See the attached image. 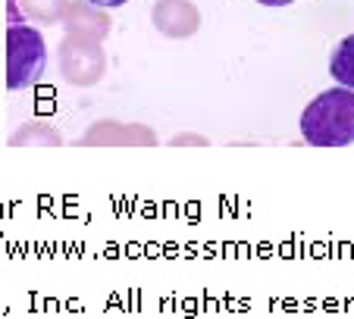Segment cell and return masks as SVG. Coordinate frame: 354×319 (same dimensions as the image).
<instances>
[{"label":"cell","mask_w":354,"mask_h":319,"mask_svg":"<svg viewBox=\"0 0 354 319\" xmlns=\"http://www.w3.org/2000/svg\"><path fill=\"white\" fill-rule=\"evenodd\" d=\"M110 26H113L110 16L100 7L88 3V0H75V3L66 7V13H63V28H66V35H88V38L104 41L110 35Z\"/></svg>","instance_id":"8992f818"},{"label":"cell","mask_w":354,"mask_h":319,"mask_svg":"<svg viewBox=\"0 0 354 319\" xmlns=\"http://www.w3.org/2000/svg\"><path fill=\"white\" fill-rule=\"evenodd\" d=\"M88 3H94V7H100V10H113V7L129 3V0H88Z\"/></svg>","instance_id":"7c38bea8"},{"label":"cell","mask_w":354,"mask_h":319,"mask_svg":"<svg viewBox=\"0 0 354 319\" xmlns=\"http://www.w3.org/2000/svg\"><path fill=\"white\" fill-rule=\"evenodd\" d=\"M173 147H207L210 141L204 138V135H173V141H169Z\"/></svg>","instance_id":"30bf717a"},{"label":"cell","mask_w":354,"mask_h":319,"mask_svg":"<svg viewBox=\"0 0 354 319\" xmlns=\"http://www.w3.org/2000/svg\"><path fill=\"white\" fill-rule=\"evenodd\" d=\"M79 144L82 147H154L157 135L147 126H138V122L100 119L82 135Z\"/></svg>","instance_id":"277c9868"},{"label":"cell","mask_w":354,"mask_h":319,"mask_svg":"<svg viewBox=\"0 0 354 319\" xmlns=\"http://www.w3.org/2000/svg\"><path fill=\"white\" fill-rule=\"evenodd\" d=\"M107 57H104V41L88 38V35H66L60 41V72L69 85L91 88L104 79Z\"/></svg>","instance_id":"3957f363"},{"label":"cell","mask_w":354,"mask_h":319,"mask_svg":"<svg viewBox=\"0 0 354 319\" xmlns=\"http://www.w3.org/2000/svg\"><path fill=\"white\" fill-rule=\"evenodd\" d=\"M69 0H19V10L26 19L44 22V26H54V22H63V13H66Z\"/></svg>","instance_id":"9c48e42d"},{"label":"cell","mask_w":354,"mask_h":319,"mask_svg":"<svg viewBox=\"0 0 354 319\" xmlns=\"http://www.w3.org/2000/svg\"><path fill=\"white\" fill-rule=\"evenodd\" d=\"M301 135L310 147H348L354 144V91L329 88L317 94L301 113Z\"/></svg>","instance_id":"6da1fadb"},{"label":"cell","mask_w":354,"mask_h":319,"mask_svg":"<svg viewBox=\"0 0 354 319\" xmlns=\"http://www.w3.org/2000/svg\"><path fill=\"white\" fill-rule=\"evenodd\" d=\"M47 69V44L44 35L32 26L7 28V85L10 91L35 85Z\"/></svg>","instance_id":"7a4b0ae2"},{"label":"cell","mask_w":354,"mask_h":319,"mask_svg":"<svg viewBox=\"0 0 354 319\" xmlns=\"http://www.w3.org/2000/svg\"><path fill=\"white\" fill-rule=\"evenodd\" d=\"M7 19H10V26H22L26 22V16L19 10V0H7Z\"/></svg>","instance_id":"8fae6325"},{"label":"cell","mask_w":354,"mask_h":319,"mask_svg":"<svg viewBox=\"0 0 354 319\" xmlns=\"http://www.w3.org/2000/svg\"><path fill=\"white\" fill-rule=\"evenodd\" d=\"M10 144L13 147H60L63 138L44 122H26L19 132L10 135Z\"/></svg>","instance_id":"52a82bcc"},{"label":"cell","mask_w":354,"mask_h":319,"mask_svg":"<svg viewBox=\"0 0 354 319\" xmlns=\"http://www.w3.org/2000/svg\"><path fill=\"white\" fill-rule=\"evenodd\" d=\"M257 3H263V7H288L295 0H257Z\"/></svg>","instance_id":"4fadbf2b"},{"label":"cell","mask_w":354,"mask_h":319,"mask_svg":"<svg viewBox=\"0 0 354 319\" xmlns=\"http://www.w3.org/2000/svg\"><path fill=\"white\" fill-rule=\"evenodd\" d=\"M151 22L167 38H192L201 28V10L192 0H157L151 7Z\"/></svg>","instance_id":"5b68a950"},{"label":"cell","mask_w":354,"mask_h":319,"mask_svg":"<svg viewBox=\"0 0 354 319\" xmlns=\"http://www.w3.org/2000/svg\"><path fill=\"white\" fill-rule=\"evenodd\" d=\"M329 72H333V79L339 81L342 88H351L354 91V35L339 41L333 60H329Z\"/></svg>","instance_id":"ba28073f"}]
</instances>
